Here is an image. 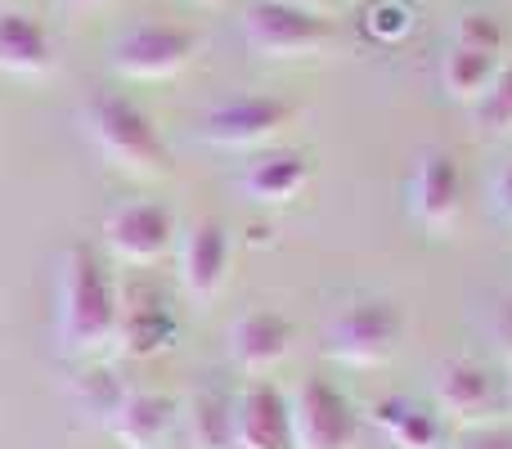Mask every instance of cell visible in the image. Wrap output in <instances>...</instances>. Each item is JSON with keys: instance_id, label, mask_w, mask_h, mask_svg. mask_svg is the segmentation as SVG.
<instances>
[{"instance_id": "cell-1", "label": "cell", "mask_w": 512, "mask_h": 449, "mask_svg": "<svg viewBox=\"0 0 512 449\" xmlns=\"http://www.w3.org/2000/svg\"><path fill=\"white\" fill-rule=\"evenodd\" d=\"M117 315H122V292L108 274L104 256L86 243L68 247L59 265V337L68 351L95 355L113 342Z\"/></svg>"}, {"instance_id": "cell-2", "label": "cell", "mask_w": 512, "mask_h": 449, "mask_svg": "<svg viewBox=\"0 0 512 449\" xmlns=\"http://www.w3.org/2000/svg\"><path fill=\"white\" fill-rule=\"evenodd\" d=\"M86 131L108 167L126 176H158L167 171V149L153 131L149 113L122 90H99L86 104Z\"/></svg>"}, {"instance_id": "cell-3", "label": "cell", "mask_w": 512, "mask_h": 449, "mask_svg": "<svg viewBox=\"0 0 512 449\" xmlns=\"http://www.w3.org/2000/svg\"><path fill=\"white\" fill-rule=\"evenodd\" d=\"M198 50H203V36L194 27L144 18V23H131L126 32L113 36L108 68L122 81H171L198 59Z\"/></svg>"}, {"instance_id": "cell-4", "label": "cell", "mask_w": 512, "mask_h": 449, "mask_svg": "<svg viewBox=\"0 0 512 449\" xmlns=\"http://www.w3.org/2000/svg\"><path fill=\"white\" fill-rule=\"evenodd\" d=\"M432 409L445 423L481 427L512 414L508 378L477 355H450L432 369Z\"/></svg>"}, {"instance_id": "cell-5", "label": "cell", "mask_w": 512, "mask_h": 449, "mask_svg": "<svg viewBox=\"0 0 512 449\" xmlns=\"http://www.w3.org/2000/svg\"><path fill=\"white\" fill-rule=\"evenodd\" d=\"M405 342V315L382 297L351 301L324 328V355L346 369H382Z\"/></svg>"}, {"instance_id": "cell-6", "label": "cell", "mask_w": 512, "mask_h": 449, "mask_svg": "<svg viewBox=\"0 0 512 449\" xmlns=\"http://www.w3.org/2000/svg\"><path fill=\"white\" fill-rule=\"evenodd\" d=\"M243 41L252 54L274 63L315 59L333 41V23L301 9L297 0H252L243 9Z\"/></svg>"}, {"instance_id": "cell-7", "label": "cell", "mask_w": 512, "mask_h": 449, "mask_svg": "<svg viewBox=\"0 0 512 449\" xmlns=\"http://www.w3.org/2000/svg\"><path fill=\"white\" fill-rule=\"evenodd\" d=\"M297 122V108L279 95H234L203 117V140L225 153L270 149L288 126Z\"/></svg>"}, {"instance_id": "cell-8", "label": "cell", "mask_w": 512, "mask_h": 449, "mask_svg": "<svg viewBox=\"0 0 512 449\" xmlns=\"http://www.w3.org/2000/svg\"><path fill=\"white\" fill-rule=\"evenodd\" d=\"M292 449H355L360 445V414L328 378H306L288 396Z\"/></svg>"}, {"instance_id": "cell-9", "label": "cell", "mask_w": 512, "mask_h": 449, "mask_svg": "<svg viewBox=\"0 0 512 449\" xmlns=\"http://www.w3.org/2000/svg\"><path fill=\"white\" fill-rule=\"evenodd\" d=\"M409 207L414 221L432 238H450L463 216V167L450 149L427 144L414 158V180H409Z\"/></svg>"}, {"instance_id": "cell-10", "label": "cell", "mask_w": 512, "mask_h": 449, "mask_svg": "<svg viewBox=\"0 0 512 449\" xmlns=\"http://www.w3.org/2000/svg\"><path fill=\"white\" fill-rule=\"evenodd\" d=\"M176 243V216L167 203L153 198H135L104 216V247L113 252V261L122 265H153L171 252Z\"/></svg>"}, {"instance_id": "cell-11", "label": "cell", "mask_w": 512, "mask_h": 449, "mask_svg": "<svg viewBox=\"0 0 512 449\" xmlns=\"http://www.w3.org/2000/svg\"><path fill=\"white\" fill-rule=\"evenodd\" d=\"M230 229L221 221H194L180 238V283H185L189 301L207 306L225 292V279H230Z\"/></svg>"}, {"instance_id": "cell-12", "label": "cell", "mask_w": 512, "mask_h": 449, "mask_svg": "<svg viewBox=\"0 0 512 449\" xmlns=\"http://www.w3.org/2000/svg\"><path fill=\"white\" fill-rule=\"evenodd\" d=\"M292 351V324L283 310L274 306H252L230 324V360L239 364L248 378L279 369Z\"/></svg>"}, {"instance_id": "cell-13", "label": "cell", "mask_w": 512, "mask_h": 449, "mask_svg": "<svg viewBox=\"0 0 512 449\" xmlns=\"http://www.w3.org/2000/svg\"><path fill=\"white\" fill-rule=\"evenodd\" d=\"M234 445L239 449H292L288 396L274 382H248L234 396Z\"/></svg>"}, {"instance_id": "cell-14", "label": "cell", "mask_w": 512, "mask_h": 449, "mask_svg": "<svg viewBox=\"0 0 512 449\" xmlns=\"http://www.w3.org/2000/svg\"><path fill=\"white\" fill-rule=\"evenodd\" d=\"M310 185V158L297 149H265L243 167L239 189L256 207H288Z\"/></svg>"}, {"instance_id": "cell-15", "label": "cell", "mask_w": 512, "mask_h": 449, "mask_svg": "<svg viewBox=\"0 0 512 449\" xmlns=\"http://www.w3.org/2000/svg\"><path fill=\"white\" fill-rule=\"evenodd\" d=\"M180 423V405L162 391H126L117 418L108 423L113 441L122 449H162Z\"/></svg>"}, {"instance_id": "cell-16", "label": "cell", "mask_w": 512, "mask_h": 449, "mask_svg": "<svg viewBox=\"0 0 512 449\" xmlns=\"http://www.w3.org/2000/svg\"><path fill=\"white\" fill-rule=\"evenodd\" d=\"M54 68V41L32 14L0 9V72L9 77H45Z\"/></svg>"}, {"instance_id": "cell-17", "label": "cell", "mask_w": 512, "mask_h": 449, "mask_svg": "<svg viewBox=\"0 0 512 449\" xmlns=\"http://www.w3.org/2000/svg\"><path fill=\"white\" fill-rule=\"evenodd\" d=\"M176 333L180 328H176L171 306H162L158 297H140V301H122L113 342L122 346L131 360H153V355L176 346Z\"/></svg>"}, {"instance_id": "cell-18", "label": "cell", "mask_w": 512, "mask_h": 449, "mask_svg": "<svg viewBox=\"0 0 512 449\" xmlns=\"http://www.w3.org/2000/svg\"><path fill=\"white\" fill-rule=\"evenodd\" d=\"M369 414H373V427L391 441V449H441L445 445V418L432 405H418L409 396H382Z\"/></svg>"}, {"instance_id": "cell-19", "label": "cell", "mask_w": 512, "mask_h": 449, "mask_svg": "<svg viewBox=\"0 0 512 449\" xmlns=\"http://www.w3.org/2000/svg\"><path fill=\"white\" fill-rule=\"evenodd\" d=\"M189 427V449H239L234 445V396L221 387L194 391L189 405L180 409Z\"/></svg>"}, {"instance_id": "cell-20", "label": "cell", "mask_w": 512, "mask_h": 449, "mask_svg": "<svg viewBox=\"0 0 512 449\" xmlns=\"http://www.w3.org/2000/svg\"><path fill=\"white\" fill-rule=\"evenodd\" d=\"M499 54H481V50H459V45H450L441 59V86L445 95L454 99V104H477L481 95H486V86L495 81L499 72Z\"/></svg>"}, {"instance_id": "cell-21", "label": "cell", "mask_w": 512, "mask_h": 449, "mask_svg": "<svg viewBox=\"0 0 512 449\" xmlns=\"http://www.w3.org/2000/svg\"><path fill=\"white\" fill-rule=\"evenodd\" d=\"M68 400L86 423L108 427L117 418V409H122V400H126V382L117 378L113 369H104V364H90V369H81L77 378H72Z\"/></svg>"}, {"instance_id": "cell-22", "label": "cell", "mask_w": 512, "mask_h": 449, "mask_svg": "<svg viewBox=\"0 0 512 449\" xmlns=\"http://www.w3.org/2000/svg\"><path fill=\"white\" fill-rule=\"evenodd\" d=\"M472 126H477V135H486V140H508L512 135V59L499 63L486 95L472 104Z\"/></svg>"}, {"instance_id": "cell-23", "label": "cell", "mask_w": 512, "mask_h": 449, "mask_svg": "<svg viewBox=\"0 0 512 449\" xmlns=\"http://www.w3.org/2000/svg\"><path fill=\"white\" fill-rule=\"evenodd\" d=\"M450 45H459V50H481V54H499V59H504L508 32H504V23H499L495 14H486V9H463V14L454 18Z\"/></svg>"}, {"instance_id": "cell-24", "label": "cell", "mask_w": 512, "mask_h": 449, "mask_svg": "<svg viewBox=\"0 0 512 449\" xmlns=\"http://www.w3.org/2000/svg\"><path fill=\"white\" fill-rule=\"evenodd\" d=\"M486 337H490V346H495L499 360L512 364V292H504V297L490 306V315H486Z\"/></svg>"}, {"instance_id": "cell-25", "label": "cell", "mask_w": 512, "mask_h": 449, "mask_svg": "<svg viewBox=\"0 0 512 449\" xmlns=\"http://www.w3.org/2000/svg\"><path fill=\"white\" fill-rule=\"evenodd\" d=\"M459 449H512V423H508V418H499V423L463 427Z\"/></svg>"}, {"instance_id": "cell-26", "label": "cell", "mask_w": 512, "mask_h": 449, "mask_svg": "<svg viewBox=\"0 0 512 449\" xmlns=\"http://www.w3.org/2000/svg\"><path fill=\"white\" fill-rule=\"evenodd\" d=\"M490 198H495V212H499V216H508V221H512V158L495 171V185H490Z\"/></svg>"}, {"instance_id": "cell-27", "label": "cell", "mask_w": 512, "mask_h": 449, "mask_svg": "<svg viewBox=\"0 0 512 449\" xmlns=\"http://www.w3.org/2000/svg\"><path fill=\"white\" fill-rule=\"evenodd\" d=\"M297 5H301V9H310V14H319V18H328L337 5H342V0H297Z\"/></svg>"}, {"instance_id": "cell-28", "label": "cell", "mask_w": 512, "mask_h": 449, "mask_svg": "<svg viewBox=\"0 0 512 449\" xmlns=\"http://www.w3.org/2000/svg\"><path fill=\"white\" fill-rule=\"evenodd\" d=\"M68 5H77V9H99V5H108V0H68Z\"/></svg>"}, {"instance_id": "cell-29", "label": "cell", "mask_w": 512, "mask_h": 449, "mask_svg": "<svg viewBox=\"0 0 512 449\" xmlns=\"http://www.w3.org/2000/svg\"><path fill=\"white\" fill-rule=\"evenodd\" d=\"M504 378H508V400H512V364H508V373H504Z\"/></svg>"}, {"instance_id": "cell-30", "label": "cell", "mask_w": 512, "mask_h": 449, "mask_svg": "<svg viewBox=\"0 0 512 449\" xmlns=\"http://www.w3.org/2000/svg\"><path fill=\"white\" fill-rule=\"evenodd\" d=\"M194 5H225V0H194Z\"/></svg>"}]
</instances>
